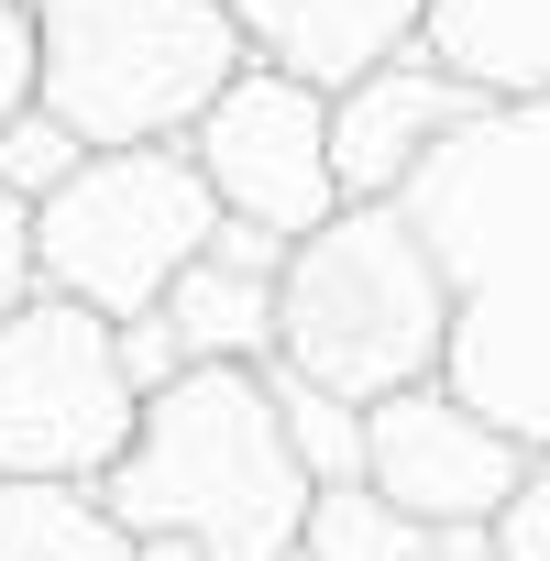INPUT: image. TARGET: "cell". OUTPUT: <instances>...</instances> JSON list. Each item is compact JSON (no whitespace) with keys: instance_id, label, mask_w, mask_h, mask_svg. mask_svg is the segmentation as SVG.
<instances>
[{"instance_id":"12","label":"cell","mask_w":550,"mask_h":561,"mask_svg":"<svg viewBox=\"0 0 550 561\" xmlns=\"http://www.w3.org/2000/svg\"><path fill=\"white\" fill-rule=\"evenodd\" d=\"M429 56L484 100H550V0H429Z\"/></svg>"},{"instance_id":"14","label":"cell","mask_w":550,"mask_h":561,"mask_svg":"<svg viewBox=\"0 0 550 561\" xmlns=\"http://www.w3.org/2000/svg\"><path fill=\"white\" fill-rule=\"evenodd\" d=\"M298 561H451V528H429V517L397 506L375 473H353V484H320V495H309Z\"/></svg>"},{"instance_id":"19","label":"cell","mask_w":550,"mask_h":561,"mask_svg":"<svg viewBox=\"0 0 550 561\" xmlns=\"http://www.w3.org/2000/svg\"><path fill=\"white\" fill-rule=\"evenodd\" d=\"M34 100V0H0V122Z\"/></svg>"},{"instance_id":"18","label":"cell","mask_w":550,"mask_h":561,"mask_svg":"<svg viewBox=\"0 0 550 561\" xmlns=\"http://www.w3.org/2000/svg\"><path fill=\"white\" fill-rule=\"evenodd\" d=\"M495 561H550V451H539L528 484L506 495V517H495Z\"/></svg>"},{"instance_id":"20","label":"cell","mask_w":550,"mask_h":561,"mask_svg":"<svg viewBox=\"0 0 550 561\" xmlns=\"http://www.w3.org/2000/svg\"><path fill=\"white\" fill-rule=\"evenodd\" d=\"M122 364H133V386H144V397H154V386H165V375H187V364H176V342H165V320H154V309H144V320H122Z\"/></svg>"},{"instance_id":"7","label":"cell","mask_w":550,"mask_h":561,"mask_svg":"<svg viewBox=\"0 0 550 561\" xmlns=\"http://www.w3.org/2000/svg\"><path fill=\"white\" fill-rule=\"evenodd\" d=\"M187 154H198V176L220 187V209L253 220V231H275V242H298V231H320V220L342 209L331 89L264 67V56H242V78L187 122Z\"/></svg>"},{"instance_id":"17","label":"cell","mask_w":550,"mask_h":561,"mask_svg":"<svg viewBox=\"0 0 550 561\" xmlns=\"http://www.w3.org/2000/svg\"><path fill=\"white\" fill-rule=\"evenodd\" d=\"M45 298V242H34V198L0 187V309Z\"/></svg>"},{"instance_id":"4","label":"cell","mask_w":550,"mask_h":561,"mask_svg":"<svg viewBox=\"0 0 550 561\" xmlns=\"http://www.w3.org/2000/svg\"><path fill=\"white\" fill-rule=\"evenodd\" d=\"M242 56L231 0H34V100L89 144H176Z\"/></svg>"},{"instance_id":"15","label":"cell","mask_w":550,"mask_h":561,"mask_svg":"<svg viewBox=\"0 0 550 561\" xmlns=\"http://www.w3.org/2000/svg\"><path fill=\"white\" fill-rule=\"evenodd\" d=\"M78 165H89V133H78L67 111L23 100L12 122H0V187H23V198H56V187H67Z\"/></svg>"},{"instance_id":"1","label":"cell","mask_w":550,"mask_h":561,"mask_svg":"<svg viewBox=\"0 0 550 561\" xmlns=\"http://www.w3.org/2000/svg\"><path fill=\"white\" fill-rule=\"evenodd\" d=\"M451 275V386L550 451V100H484L408 187Z\"/></svg>"},{"instance_id":"11","label":"cell","mask_w":550,"mask_h":561,"mask_svg":"<svg viewBox=\"0 0 550 561\" xmlns=\"http://www.w3.org/2000/svg\"><path fill=\"white\" fill-rule=\"evenodd\" d=\"M231 23H242V45L264 67L353 89L364 67H386V56H408L429 34V0H231Z\"/></svg>"},{"instance_id":"5","label":"cell","mask_w":550,"mask_h":561,"mask_svg":"<svg viewBox=\"0 0 550 561\" xmlns=\"http://www.w3.org/2000/svg\"><path fill=\"white\" fill-rule=\"evenodd\" d=\"M220 187L198 176L187 133L176 144H89V165L34 198V242H45V287L100 309V320H144L165 309V287L220 242Z\"/></svg>"},{"instance_id":"3","label":"cell","mask_w":550,"mask_h":561,"mask_svg":"<svg viewBox=\"0 0 550 561\" xmlns=\"http://www.w3.org/2000/svg\"><path fill=\"white\" fill-rule=\"evenodd\" d=\"M275 364L375 408L397 386H429L451 364V275L408 198H342L320 231L287 242V309Z\"/></svg>"},{"instance_id":"2","label":"cell","mask_w":550,"mask_h":561,"mask_svg":"<svg viewBox=\"0 0 550 561\" xmlns=\"http://www.w3.org/2000/svg\"><path fill=\"white\" fill-rule=\"evenodd\" d=\"M111 506L154 539H198L209 561H298L309 528V451L287 430V397H275V364H187L144 397L133 451L100 473Z\"/></svg>"},{"instance_id":"10","label":"cell","mask_w":550,"mask_h":561,"mask_svg":"<svg viewBox=\"0 0 550 561\" xmlns=\"http://www.w3.org/2000/svg\"><path fill=\"white\" fill-rule=\"evenodd\" d=\"M275 309H287V242L220 220V242L165 287V342L176 364H275Z\"/></svg>"},{"instance_id":"6","label":"cell","mask_w":550,"mask_h":561,"mask_svg":"<svg viewBox=\"0 0 550 561\" xmlns=\"http://www.w3.org/2000/svg\"><path fill=\"white\" fill-rule=\"evenodd\" d=\"M133 419H144V386L122 364V320L56 287L0 309V473L100 484L133 451Z\"/></svg>"},{"instance_id":"9","label":"cell","mask_w":550,"mask_h":561,"mask_svg":"<svg viewBox=\"0 0 550 561\" xmlns=\"http://www.w3.org/2000/svg\"><path fill=\"white\" fill-rule=\"evenodd\" d=\"M473 111H484V89H473L451 56H429V34H419L408 56L364 67L353 89H331V165H342V198H408L419 165H429Z\"/></svg>"},{"instance_id":"16","label":"cell","mask_w":550,"mask_h":561,"mask_svg":"<svg viewBox=\"0 0 550 561\" xmlns=\"http://www.w3.org/2000/svg\"><path fill=\"white\" fill-rule=\"evenodd\" d=\"M275 397H287V430H298V451H309L320 484H353L364 473V408L353 397H331V386H309L287 364H275Z\"/></svg>"},{"instance_id":"8","label":"cell","mask_w":550,"mask_h":561,"mask_svg":"<svg viewBox=\"0 0 550 561\" xmlns=\"http://www.w3.org/2000/svg\"><path fill=\"white\" fill-rule=\"evenodd\" d=\"M528 462H539V451H528L506 419H484L451 375L397 386V397L364 408V473H375L397 506H419L429 528H495L506 495L528 484Z\"/></svg>"},{"instance_id":"13","label":"cell","mask_w":550,"mask_h":561,"mask_svg":"<svg viewBox=\"0 0 550 561\" xmlns=\"http://www.w3.org/2000/svg\"><path fill=\"white\" fill-rule=\"evenodd\" d=\"M133 517L111 484H56V473H0V561H133Z\"/></svg>"},{"instance_id":"21","label":"cell","mask_w":550,"mask_h":561,"mask_svg":"<svg viewBox=\"0 0 550 561\" xmlns=\"http://www.w3.org/2000/svg\"><path fill=\"white\" fill-rule=\"evenodd\" d=\"M133 561H209L198 539H176V528H154V539H133Z\"/></svg>"}]
</instances>
